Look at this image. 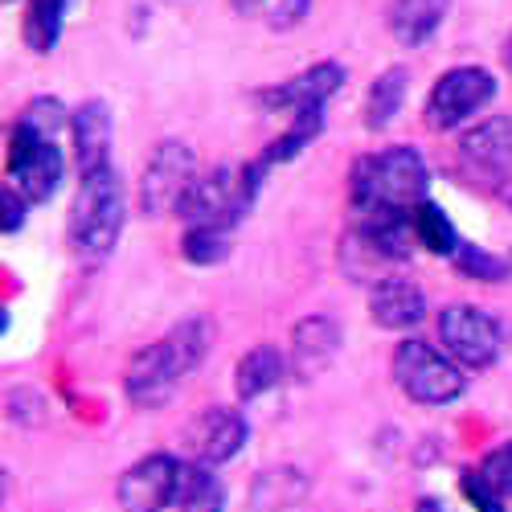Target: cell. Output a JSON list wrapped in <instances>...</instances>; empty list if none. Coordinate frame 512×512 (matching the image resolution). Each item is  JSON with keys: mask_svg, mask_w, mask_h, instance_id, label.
I'll return each mask as SVG.
<instances>
[{"mask_svg": "<svg viewBox=\"0 0 512 512\" xmlns=\"http://www.w3.org/2000/svg\"><path fill=\"white\" fill-rule=\"evenodd\" d=\"M209 320H181L173 332H164L156 345L140 349L127 365V377H123V390L136 406L152 410V406H164L168 398L177 394L181 381L205 361L209 353Z\"/></svg>", "mask_w": 512, "mask_h": 512, "instance_id": "obj_1", "label": "cell"}, {"mask_svg": "<svg viewBox=\"0 0 512 512\" xmlns=\"http://www.w3.org/2000/svg\"><path fill=\"white\" fill-rule=\"evenodd\" d=\"M426 185H431L426 160L406 144L361 156L349 177L353 205L361 213H414L426 201Z\"/></svg>", "mask_w": 512, "mask_h": 512, "instance_id": "obj_2", "label": "cell"}, {"mask_svg": "<svg viewBox=\"0 0 512 512\" xmlns=\"http://www.w3.org/2000/svg\"><path fill=\"white\" fill-rule=\"evenodd\" d=\"M127 218V193L111 164L82 173L74 205H70V246L82 263H103L119 242Z\"/></svg>", "mask_w": 512, "mask_h": 512, "instance_id": "obj_3", "label": "cell"}, {"mask_svg": "<svg viewBox=\"0 0 512 512\" xmlns=\"http://www.w3.org/2000/svg\"><path fill=\"white\" fill-rule=\"evenodd\" d=\"M263 189V177L254 164H242V168H213V173L197 177L181 201V218L185 226H226L234 230L246 209L254 205Z\"/></svg>", "mask_w": 512, "mask_h": 512, "instance_id": "obj_4", "label": "cell"}, {"mask_svg": "<svg viewBox=\"0 0 512 512\" xmlns=\"http://www.w3.org/2000/svg\"><path fill=\"white\" fill-rule=\"evenodd\" d=\"M394 381H398V390L418 406H451L467 390L463 365L455 357L439 353L435 345H426V340H402L398 345Z\"/></svg>", "mask_w": 512, "mask_h": 512, "instance_id": "obj_5", "label": "cell"}, {"mask_svg": "<svg viewBox=\"0 0 512 512\" xmlns=\"http://www.w3.org/2000/svg\"><path fill=\"white\" fill-rule=\"evenodd\" d=\"M9 177L29 201H50L66 177V156H62L58 136L41 132L25 115L17 119L9 136Z\"/></svg>", "mask_w": 512, "mask_h": 512, "instance_id": "obj_6", "label": "cell"}, {"mask_svg": "<svg viewBox=\"0 0 512 512\" xmlns=\"http://www.w3.org/2000/svg\"><path fill=\"white\" fill-rule=\"evenodd\" d=\"M492 99H496V78L484 66H455L426 95V123L435 132H455L459 123L484 111Z\"/></svg>", "mask_w": 512, "mask_h": 512, "instance_id": "obj_7", "label": "cell"}, {"mask_svg": "<svg viewBox=\"0 0 512 512\" xmlns=\"http://www.w3.org/2000/svg\"><path fill=\"white\" fill-rule=\"evenodd\" d=\"M439 340H443V349L463 369H488V365H496V357L504 349L500 324L484 308H476V304H451V308H443Z\"/></svg>", "mask_w": 512, "mask_h": 512, "instance_id": "obj_8", "label": "cell"}, {"mask_svg": "<svg viewBox=\"0 0 512 512\" xmlns=\"http://www.w3.org/2000/svg\"><path fill=\"white\" fill-rule=\"evenodd\" d=\"M197 181V160H193V148H185L181 140H164L144 177H140V209L148 218H160V213H177L189 185Z\"/></svg>", "mask_w": 512, "mask_h": 512, "instance_id": "obj_9", "label": "cell"}, {"mask_svg": "<svg viewBox=\"0 0 512 512\" xmlns=\"http://www.w3.org/2000/svg\"><path fill=\"white\" fill-rule=\"evenodd\" d=\"M177 488H181V463L164 451L144 455L119 480V508L123 512H164L177 504Z\"/></svg>", "mask_w": 512, "mask_h": 512, "instance_id": "obj_10", "label": "cell"}, {"mask_svg": "<svg viewBox=\"0 0 512 512\" xmlns=\"http://www.w3.org/2000/svg\"><path fill=\"white\" fill-rule=\"evenodd\" d=\"M340 87H345V66H340V62H316L304 74L279 82V87L259 91V103L267 111L295 115V111H304V107H324Z\"/></svg>", "mask_w": 512, "mask_h": 512, "instance_id": "obj_11", "label": "cell"}, {"mask_svg": "<svg viewBox=\"0 0 512 512\" xmlns=\"http://www.w3.org/2000/svg\"><path fill=\"white\" fill-rule=\"evenodd\" d=\"M246 418L230 406H213L205 414H197V422L189 426V447H193V459L201 463H226L234 459L242 447H246Z\"/></svg>", "mask_w": 512, "mask_h": 512, "instance_id": "obj_12", "label": "cell"}, {"mask_svg": "<svg viewBox=\"0 0 512 512\" xmlns=\"http://www.w3.org/2000/svg\"><path fill=\"white\" fill-rule=\"evenodd\" d=\"M463 160L484 177H512V115H492L459 140Z\"/></svg>", "mask_w": 512, "mask_h": 512, "instance_id": "obj_13", "label": "cell"}, {"mask_svg": "<svg viewBox=\"0 0 512 512\" xmlns=\"http://www.w3.org/2000/svg\"><path fill=\"white\" fill-rule=\"evenodd\" d=\"M369 316L377 328H390V332H406L414 324H422L426 316V295L418 283L410 279H377L373 291H369Z\"/></svg>", "mask_w": 512, "mask_h": 512, "instance_id": "obj_14", "label": "cell"}, {"mask_svg": "<svg viewBox=\"0 0 512 512\" xmlns=\"http://www.w3.org/2000/svg\"><path fill=\"white\" fill-rule=\"evenodd\" d=\"M70 140H74V160L82 173H95V168L111 164V111L107 103H82L70 115Z\"/></svg>", "mask_w": 512, "mask_h": 512, "instance_id": "obj_15", "label": "cell"}, {"mask_svg": "<svg viewBox=\"0 0 512 512\" xmlns=\"http://www.w3.org/2000/svg\"><path fill=\"white\" fill-rule=\"evenodd\" d=\"M336 349H340V328L328 316H312L304 324H295V332H291V365L304 377L320 373L336 357Z\"/></svg>", "mask_w": 512, "mask_h": 512, "instance_id": "obj_16", "label": "cell"}, {"mask_svg": "<svg viewBox=\"0 0 512 512\" xmlns=\"http://www.w3.org/2000/svg\"><path fill=\"white\" fill-rule=\"evenodd\" d=\"M451 0H390V33L402 46H422L443 25Z\"/></svg>", "mask_w": 512, "mask_h": 512, "instance_id": "obj_17", "label": "cell"}, {"mask_svg": "<svg viewBox=\"0 0 512 512\" xmlns=\"http://www.w3.org/2000/svg\"><path fill=\"white\" fill-rule=\"evenodd\" d=\"M283 377H287V361H283V353L271 349V345H259V349H250V353L238 361V369H234V386H238V398H242V402H254V398L271 394Z\"/></svg>", "mask_w": 512, "mask_h": 512, "instance_id": "obj_18", "label": "cell"}, {"mask_svg": "<svg viewBox=\"0 0 512 512\" xmlns=\"http://www.w3.org/2000/svg\"><path fill=\"white\" fill-rule=\"evenodd\" d=\"M181 512H226V488L213 472V463H181V488H177Z\"/></svg>", "mask_w": 512, "mask_h": 512, "instance_id": "obj_19", "label": "cell"}, {"mask_svg": "<svg viewBox=\"0 0 512 512\" xmlns=\"http://www.w3.org/2000/svg\"><path fill=\"white\" fill-rule=\"evenodd\" d=\"M406 87H410V74L402 66H390L386 74L373 78L369 87V99H365V127L369 132H381V127H390L406 103Z\"/></svg>", "mask_w": 512, "mask_h": 512, "instance_id": "obj_20", "label": "cell"}, {"mask_svg": "<svg viewBox=\"0 0 512 512\" xmlns=\"http://www.w3.org/2000/svg\"><path fill=\"white\" fill-rule=\"evenodd\" d=\"M308 492V480L300 472H291V467H271L254 480L250 488V504L254 512H283V508H295Z\"/></svg>", "mask_w": 512, "mask_h": 512, "instance_id": "obj_21", "label": "cell"}, {"mask_svg": "<svg viewBox=\"0 0 512 512\" xmlns=\"http://www.w3.org/2000/svg\"><path fill=\"white\" fill-rule=\"evenodd\" d=\"M66 5L70 0H29L25 9V46L37 54H50L66 25Z\"/></svg>", "mask_w": 512, "mask_h": 512, "instance_id": "obj_22", "label": "cell"}, {"mask_svg": "<svg viewBox=\"0 0 512 512\" xmlns=\"http://www.w3.org/2000/svg\"><path fill=\"white\" fill-rule=\"evenodd\" d=\"M414 234H418V242L431 250V254H455L463 246L459 234H455V226H451V218H447V213L435 201H422L414 209Z\"/></svg>", "mask_w": 512, "mask_h": 512, "instance_id": "obj_23", "label": "cell"}, {"mask_svg": "<svg viewBox=\"0 0 512 512\" xmlns=\"http://www.w3.org/2000/svg\"><path fill=\"white\" fill-rule=\"evenodd\" d=\"M181 254L193 267H213L230 254V230L226 226H189L181 238Z\"/></svg>", "mask_w": 512, "mask_h": 512, "instance_id": "obj_24", "label": "cell"}, {"mask_svg": "<svg viewBox=\"0 0 512 512\" xmlns=\"http://www.w3.org/2000/svg\"><path fill=\"white\" fill-rule=\"evenodd\" d=\"M451 259H455V267L467 275V279H484V283H500L512 267L500 259V254H488V250H480V246H459L455 254H451Z\"/></svg>", "mask_w": 512, "mask_h": 512, "instance_id": "obj_25", "label": "cell"}, {"mask_svg": "<svg viewBox=\"0 0 512 512\" xmlns=\"http://www.w3.org/2000/svg\"><path fill=\"white\" fill-rule=\"evenodd\" d=\"M459 492H463V500L472 504L476 512H504V504H500L504 492L480 472V467H476V472H463V476H459Z\"/></svg>", "mask_w": 512, "mask_h": 512, "instance_id": "obj_26", "label": "cell"}, {"mask_svg": "<svg viewBox=\"0 0 512 512\" xmlns=\"http://www.w3.org/2000/svg\"><path fill=\"white\" fill-rule=\"evenodd\" d=\"M480 472L512 500V443H500V447H492L488 455H484V463H480Z\"/></svg>", "mask_w": 512, "mask_h": 512, "instance_id": "obj_27", "label": "cell"}, {"mask_svg": "<svg viewBox=\"0 0 512 512\" xmlns=\"http://www.w3.org/2000/svg\"><path fill=\"white\" fill-rule=\"evenodd\" d=\"M25 213H29V197H25L17 185H9V189H5V230H9V234H17V230L25 226Z\"/></svg>", "mask_w": 512, "mask_h": 512, "instance_id": "obj_28", "label": "cell"}, {"mask_svg": "<svg viewBox=\"0 0 512 512\" xmlns=\"http://www.w3.org/2000/svg\"><path fill=\"white\" fill-rule=\"evenodd\" d=\"M414 512H451L443 500H435V496H422L418 504H414Z\"/></svg>", "mask_w": 512, "mask_h": 512, "instance_id": "obj_29", "label": "cell"}, {"mask_svg": "<svg viewBox=\"0 0 512 512\" xmlns=\"http://www.w3.org/2000/svg\"><path fill=\"white\" fill-rule=\"evenodd\" d=\"M234 9H238V13H259L263 0H234Z\"/></svg>", "mask_w": 512, "mask_h": 512, "instance_id": "obj_30", "label": "cell"}]
</instances>
